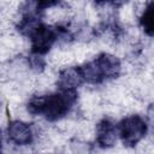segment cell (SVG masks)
<instances>
[{
  "mask_svg": "<svg viewBox=\"0 0 154 154\" xmlns=\"http://www.w3.org/2000/svg\"><path fill=\"white\" fill-rule=\"evenodd\" d=\"M94 134L96 135V142L100 147L109 148L113 147L117 142L118 128L109 119H102L96 125Z\"/></svg>",
  "mask_w": 154,
  "mask_h": 154,
  "instance_id": "8992f818",
  "label": "cell"
},
{
  "mask_svg": "<svg viewBox=\"0 0 154 154\" xmlns=\"http://www.w3.org/2000/svg\"><path fill=\"white\" fill-rule=\"evenodd\" d=\"M147 122L138 114H131L125 117L118 128V134L122 137L124 146L138 144L147 134Z\"/></svg>",
  "mask_w": 154,
  "mask_h": 154,
  "instance_id": "7a4b0ae2",
  "label": "cell"
},
{
  "mask_svg": "<svg viewBox=\"0 0 154 154\" xmlns=\"http://www.w3.org/2000/svg\"><path fill=\"white\" fill-rule=\"evenodd\" d=\"M1 143H2V135H1V129H0V149H1Z\"/></svg>",
  "mask_w": 154,
  "mask_h": 154,
  "instance_id": "7c38bea8",
  "label": "cell"
},
{
  "mask_svg": "<svg viewBox=\"0 0 154 154\" xmlns=\"http://www.w3.org/2000/svg\"><path fill=\"white\" fill-rule=\"evenodd\" d=\"M59 0H35V4H36V7L40 11H45L49 7H53L55 5H58Z\"/></svg>",
  "mask_w": 154,
  "mask_h": 154,
  "instance_id": "30bf717a",
  "label": "cell"
},
{
  "mask_svg": "<svg viewBox=\"0 0 154 154\" xmlns=\"http://www.w3.org/2000/svg\"><path fill=\"white\" fill-rule=\"evenodd\" d=\"M7 135L10 142L16 146H29L34 141L32 129L22 119L10 122L7 128Z\"/></svg>",
  "mask_w": 154,
  "mask_h": 154,
  "instance_id": "277c9868",
  "label": "cell"
},
{
  "mask_svg": "<svg viewBox=\"0 0 154 154\" xmlns=\"http://www.w3.org/2000/svg\"><path fill=\"white\" fill-rule=\"evenodd\" d=\"M79 70H81L83 81H85V82H88L90 84H99V83H101L103 81L102 75H101L95 60L85 63L83 66L79 67Z\"/></svg>",
  "mask_w": 154,
  "mask_h": 154,
  "instance_id": "ba28073f",
  "label": "cell"
},
{
  "mask_svg": "<svg viewBox=\"0 0 154 154\" xmlns=\"http://www.w3.org/2000/svg\"><path fill=\"white\" fill-rule=\"evenodd\" d=\"M153 25H154V22H153V6H152V2L149 1L142 13H141V26L142 29L144 30V32L148 35V36H152L153 35Z\"/></svg>",
  "mask_w": 154,
  "mask_h": 154,
  "instance_id": "9c48e42d",
  "label": "cell"
},
{
  "mask_svg": "<svg viewBox=\"0 0 154 154\" xmlns=\"http://www.w3.org/2000/svg\"><path fill=\"white\" fill-rule=\"evenodd\" d=\"M83 82V77L79 67L76 66H66L58 73L57 84L60 90H75Z\"/></svg>",
  "mask_w": 154,
  "mask_h": 154,
  "instance_id": "52a82bcc",
  "label": "cell"
},
{
  "mask_svg": "<svg viewBox=\"0 0 154 154\" xmlns=\"http://www.w3.org/2000/svg\"><path fill=\"white\" fill-rule=\"evenodd\" d=\"M77 100V93L75 90H61L57 94L49 95H35L28 102L29 114H43L49 122L61 119L67 114Z\"/></svg>",
  "mask_w": 154,
  "mask_h": 154,
  "instance_id": "6da1fadb",
  "label": "cell"
},
{
  "mask_svg": "<svg viewBox=\"0 0 154 154\" xmlns=\"http://www.w3.org/2000/svg\"><path fill=\"white\" fill-rule=\"evenodd\" d=\"M30 38L32 53L45 54L52 48L54 42L58 40V30L57 28H49L47 25L41 24L34 31Z\"/></svg>",
  "mask_w": 154,
  "mask_h": 154,
  "instance_id": "3957f363",
  "label": "cell"
},
{
  "mask_svg": "<svg viewBox=\"0 0 154 154\" xmlns=\"http://www.w3.org/2000/svg\"><path fill=\"white\" fill-rule=\"evenodd\" d=\"M95 63L103 79L117 78L122 72V63L118 57L112 53H101L95 59Z\"/></svg>",
  "mask_w": 154,
  "mask_h": 154,
  "instance_id": "5b68a950",
  "label": "cell"
},
{
  "mask_svg": "<svg viewBox=\"0 0 154 154\" xmlns=\"http://www.w3.org/2000/svg\"><path fill=\"white\" fill-rule=\"evenodd\" d=\"M96 1V4H109L111 6H113V7H118V6H123V5H125L126 2H129V0H95Z\"/></svg>",
  "mask_w": 154,
  "mask_h": 154,
  "instance_id": "8fae6325",
  "label": "cell"
}]
</instances>
